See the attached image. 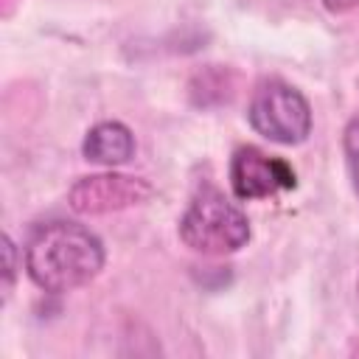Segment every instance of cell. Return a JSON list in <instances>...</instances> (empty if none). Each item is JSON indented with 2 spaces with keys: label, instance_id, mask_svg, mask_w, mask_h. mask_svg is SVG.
<instances>
[{
  "label": "cell",
  "instance_id": "10",
  "mask_svg": "<svg viewBox=\"0 0 359 359\" xmlns=\"http://www.w3.org/2000/svg\"><path fill=\"white\" fill-rule=\"evenodd\" d=\"M356 289H359V283H356Z\"/></svg>",
  "mask_w": 359,
  "mask_h": 359
},
{
  "label": "cell",
  "instance_id": "6",
  "mask_svg": "<svg viewBox=\"0 0 359 359\" xmlns=\"http://www.w3.org/2000/svg\"><path fill=\"white\" fill-rule=\"evenodd\" d=\"M81 154L98 165H123L135 157V135L121 121H101L84 135Z\"/></svg>",
  "mask_w": 359,
  "mask_h": 359
},
{
  "label": "cell",
  "instance_id": "1",
  "mask_svg": "<svg viewBox=\"0 0 359 359\" xmlns=\"http://www.w3.org/2000/svg\"><path fill=\"white\" fill-rule=\"evenodd\" d=\"M104 244L95 233L76 222H45L25 244L28 278L50 294L73 292L104 269Z\"/></svg>",
  "mask_w": 359,
  "mask_h": 359
},
{
  "label": "cell",
  "instance_id": "9",
  "mask_svg": "<svg viewBox=\"0 0 359 359\" xmlns=\"http://www.w3.org/2000/svg\"><path fill=\"white\" fill-rule=\"evenodd\" d=\"M356 3H359V0H323V6H325L331 14H345V11H351Z\"/></svg>",
  "mask_w": 359,
  "mask_h": 359
},
{
  "label": "cell",
  "instance_id": "2",
  "mask_svg": "<svg viewBox=\"0 0 359 359\" xmlns=\"http://www.w3.org/2000/svg\"><path fill=\"white\" fill-rule=\"evenodd\" d=\"M180 238L194 252L227 255L250 241V219L216 185H199L180 219Z\"/></svg>",
  "mask_w": 359,
  "mask_h": 359
},
{
  "label": "cell",
  "instance_id": "4",
  "mask_svg": "<svg viewBox=\"0 0 359 359\" xmlns=\"http://www.w3.org/2000/svg\"><path fill=\"white\" fill-rule=\"evenodd\" d=\"M151 194L154 191L143 177L107 171V174H90L76 180L67 194V202L81 216H104V213L143 205Z\"/></svg>",
  "mask_w": 359,
  "mask_h": 359
},
{
  "label": "cell",
  "instance_id": "5",
  "mask_svg": "<svg viewBox=\"0 0 359 359\" xmlns=\"http://www.w3.org/2000/svg\"><path fill=\"white\" fill-rule=\"evenodd\" d=\"M230 185L238 199H266L294 188L297 177L286 160L272 157L258 146H238L230 160Z\"/></svg>",
  "mask_w": 359,
  "mask_h": 359
},
{
  "label": "cell",
  "instance_id": "7",
  "mask_svg": "<svg viewBox=\"0 0 359 359\" xmlns=\"http://www.w3.org/2000/svg\"><path fill=\"white\" fill-rule=\"evenodd\" d=\"M342 149H345V163H348L351 182L359 194V115L348 121L345 135H342Z\"/></svg>",
  "mask_w": 359,
  "mask_h": 359
},
{
  "label": "cell",
  "instance_id": "8",
  "mask_svg": "<svg viewBox=\"0 0 359 359\" xmlns=\"http://www.w3.org/2000/svg\"><path fill=\"white\" fill-rule=\"evenodd\" d=\"M3 252H6V297H8V292H11V286H14V272H17V264H14V241L8 238V236H3Z\"/></svg>",
  "mask_w": 359,
  "mask_h": 359
},
{
  "label": "cell",
  "instance_id": "3",
  "mask_svg": "<svg viewBox=\"0 0 359 359\" xmlns=\"http://www.w3.org/2000/svg\"><path fill=\"white\" fill-rule=\"evenodd\" d=\"M247 118L258 135L280 146H297L311 132V107L306 95L280 79H264L252 90Z\"/></svg>",
  "mask_w": 359,
  "mask_h": 359
}]
</instances>
